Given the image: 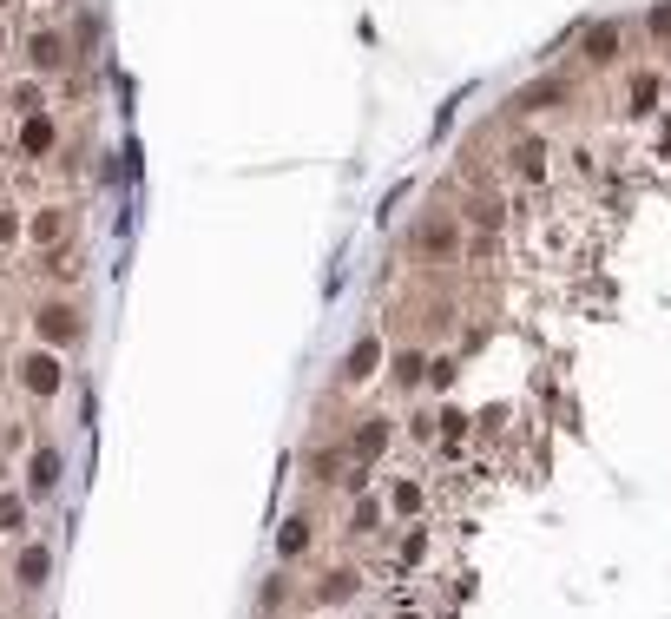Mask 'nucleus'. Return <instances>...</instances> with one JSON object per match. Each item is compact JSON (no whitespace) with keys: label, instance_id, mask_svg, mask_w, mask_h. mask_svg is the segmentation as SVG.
<instances>
[{"label":"nucleus","instance_id":"obj_7","mask_svg":"<svg viewBox=\"0 0 671 619\" xmlns=\"http://www.w3.org/2000/svg\"><path fill=\"white\" fill-rule=\"evenodd\" d=\"M382 448H389V422H382V415L356 422V435H349V455H356V461H382Z\"/></svg>","mask_w":671,"mask_h":619},{"label":"nucleus","instance_id":"obj_8","mask_svg":"<svg viewBox=\"0 0 671 619\" xmlns=\"http://www.w3.org/2000/svg\"><path fill=\"white\" fill-rule=\"evenodd\" d=\"M547 165H553V152H547L540 139H520V145H514V172H520V178H547Z\"/></svg>","mask_w":671,"mask_h":619},{"label":"nucleus","instance_id":"obj_20","mask_svg":"<svg viewBox=\"0 0 671 619\" xmlns=\"http://www.w3.org/2000/svg\"><path fill=\"white\" fill-rule=\"evenodd\" d=\"M14 106L20 112H40V86H14Z\"/></svg>","mask_w":671,"mask_h":619},{"label":"nucleus","instance_id":"obj_18","mask_svg":"<svg viewBox=\"0 0 671 619\" xmlns=\"http://www.w3.org/2000/svg\"><path fill=\"white\" fill-rule=\"evenodd\" d=\"M632 106H639V112L658 106V80H632Z\"/></svg>","mask_w":671,"mask_h":619},{"label":"nucleus","instance_id":"obj_21","mask_svg":"<svg viewBox=\"0 0 671 619\" xmlns=\"http://www.w3.org/2000/svg\"><path fill=\"white\" fill-rule=\"evenodd\" d=\"M20 238V218H14V211H0V244H14Z\"/></svg>","mask_w":671,"mask_h":619},{"label":"nucleus","instance_id":"obj_17","mask_svg":"<svg viewBox=\"0 0 671 619\" xmlns=\"http://www.w3.org/2000/svg\"><path fill=\"white\" fill-rule=\"evenodd\" d=\"M645 27H652L658 40H671V0H665V7H652V14H645Z\"/></svg>","mask_w":671,"mask_h":619},{"label":"nucleus","instance_id":"obj_19","mask_svg":"<svg viewBox=\"0 0 671 619\" xmlns=\"http://www.w3.org/2000/svg\"><path fill=\"white\" fill-rule=\"evenodd\" d=\"M20 521H27V508H20L14 494H7V501H0V527H20Z\"/></svg>","mask_w":671,"mask_h":619},{"label":"nucleus","instance_id":"obj_22","mask_svg":"<svg viewBox=\"0 0 671 619\" xmlns=\"http://www.w3.org/2000/svg\"><path fill=\"white\" fill-rule=\"evenodd\" d=\"M658 139H665V152H671V119H665V132H658Z\"/></svg>","mask_w":671,"mask_h":619},{"label":"nucleus","instance_id":"obj_4","mask_svg":"<svg viewBox=\"0 0 671 619\" xmlns=\"http://www.w3.org/2000/svg\"><path fill=\"white\" fill-rule=\"evenodd\" d=\"M66 231H73V211H60V205L33 211V224H27V238L40 244V251H60V244H66Z\"/></svg>","mask_w":671,"mask_h":619},{"label":"nucleus","instance_id":"obj_5","mask_svg":"<svg viewBox=\"0 0 671 619\" xmlns=\"http://www.w3.org/2000/svg\"><path fill=\"white\" fill-rule=\"evenodd\" d=\"M20 382H27V396H53L60 389V363L47 350H27L20 356Z\"/></svg>","mask_w":671,"mask_h":619},{"label":"nucleus","instance_id":"obj_14","mask_svg":"<svg viewBox=\"0 0 671 619\" xmlns=\"http://www.w3.org/2000/svg\"><path fill=\"white\" fill-rule=\"evenodd\" d=\"M422 376H428V363H422L415 350H402V356H395V389H415Z\"/></svg>","mask_w":671,"mask_h":619},{"label":"nucleus","instance_id":"obj_9","mask_svg":"<svg viewBox=\"0 0 671 619\" xmlns=\"http://www.w3.org/2000/svg\"><path fill=\"white\" fill-rule=\"evenodd\" d=\"M27 481H33V494H53V488H60V455H53V448H33Z\"/></svg>","mask_w":671,"mask_h":619},{"label":"nucleus","instance_id":"obj_3","mask_svg":"<svg viewBox=\"0 0 671 619\" xmlns=\"http://www.w3.org/2000/svg\"><path fill=\"white\" fill-rule=\"evenodd\" d=\"M40 336H47L53 350H66V343H79V336H86V323H79L73 303H47V310H40Z\"/></svg>","mask_w":671,"mask_h":619},{"label":"nucleus","instance_id":"obj_16","mask_svg":"<svg viewBox=\"0 0 671 619\" xmlns=\"http://www.w3.org/2000/svg\"><path fill=\"white\" fill-rule=\"evenodd\" d=\"M389 501H395V514H422V488H415V481H395Z\"/></svg>","mask_w":671,"mask_h":619},{"label":"nucleus","instance_id":"obj_13","mask_svg":"<svg viewBox=\"0 0 671 619\" xmlns=\"http://www.w3.org/2000/svg\"><path fill=\"white\" fill-rule=\"evenodd\" d=\"M303 547H310V521H283V534H277V554H283V560H297Z\"/></svg>","mask_w":671,"mask_h":619},{"label":"nucleus","instance_id":"obj_23","mask_svg":"<svg viewBox=\"0 0 671 619\" xmlns=\"http://www.w3.org/2000/svg\"><path fill=\"white\" fill-rule=\"evenodd\" d=\"M0 47H7V33H0Z\"/></svg>","mask_w":671,"mask_h":619},{"label":"nucleus","instance_id":"obj_10","mask_svg":"<svg viewBox=\"0 0 671 619\" xmlns=\"http://www.w3.org/2000/svg\"><path fill=\"white\" fill-rule=\"evenodd\" d=\"M66 53H73V47H66L60 33H33V66H40V73H53V66H66Z\"/></svg>","mask_w":671,"mask_h":619},{"label":"nucleus","instance_id":"obj_6","mask_svg":"<svg viewBox=\"0 0 671 619\" xmlns=\"http://www.w3.org/2000/svg\"><path fill=\"white\" fill-rule=\"evenodd\" d=\"M579 60H586V66L619 60V27H612V20H606V27H586V33H579Z\"/></svg>","mask_w":671,"mask_h":619},{"label":"nucleus","instance_id":"obj_11","mask_svg":"<svg viewBox=\"0 0 671 619\" xmlns=\"http://www.w3.org/2000/svg\"><path fill=\"white\" fill-rule=\"evenodd\" d=\"M20 145H27L33 159H40V152H53V119H47V112H27V126H20Z\"/></svg>","mask_w":671,"mask_h":619},{"label":"nucleus","instance_id":"obj_12","mask_svg":"<svg viewBox=\"0 0 671 619\" xmlns=\"http://www.w3.org/2000/svg\"><path fill=\"white\" fill-rule=\"evenodd\" d=\"M349 593H356V573H323V587H316V600H323V606H343Z\"/></svg>","mask_w":671,"mask_h":619},{"label":"nucleus","instance_id":"obj_2","mask_svg":"<svg viewBox=\"0 0 671 619\" xmlns=\"http://www.w3.org/2000/svg\"><path fill=\"white\" fill-rule=\"evenodd\" d=\"M375 369H382V336H356L349 356H343V382L362 389V382H375Z\"/></svg>","mask_w":671,"mask_h":619},{"label":"nucleus","instance_id":"obj_15","mask_svg":"<svg viewBox=\"0 0 671 619\" xmlns=\"http://www.w3.org/2000/svg\"><path fill=\"white\" fill-rule=\"evenodd\" d=\"M14 573L27 580V587H40V580H47V554H40V547H27V554L14 560Z\"/></svg>","mask_w":671,"mask_h":619},{"label":"nucleus","instance_id":"obj_1","mask_svg":"<svg viewBox=\"0 0 671 619\" xmlns=\"http://www.w3.org/2000/svg\"><path fill=\"white\" fill-rule=\"evenodd\" d=\"M415 257H422V264H435V257H454L461 251V218H454V211H435V218H422L415 224Z\"/></svg>","mask_w":671,"mask_h":619}]
</instances>
